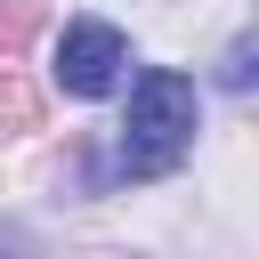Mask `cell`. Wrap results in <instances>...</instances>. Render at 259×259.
I'll use <instances>...</instances> for the list:
<instances>
[{"label":"cell","instance_id":"cell-1","mask_svg":"<svg viewBox=\"0 0 259 259\" xmlns=\"http://www.w3.org/2000/svg\"><path fill=\"white\" fill-rule=\"evenodd\" d=\"M194 146V81L170 65H146L130 81V121H121V170L130 178H162L178 170Z\"/></svg>","mask_w":259,"mask_h":259},{"label":"cell","instance_id":"cell-2","mask_svg":"<svg viewBox=\"0 0 259 259\" xmlns=\"http://www.w3.org/2000/svg\"><path fill=\"white\" fill-rule=\"evenodd\" d=\"M121 65H130V40H121L113 24H97V16L65 24V40H57V81H65L73 97H105V89L121 81Z\"/></svg>","mask_w":259,"mask_h":259},{"label":"cell","instance_id":"cell-3","mask_svg":"<svg viewBox=\"0 0 259 259\" xmlns=\"http://www.w3.org/2000/svg\"><path fill=\"white\" fill-rule=\"evenodd\" d=\"M32 121H40V97H32V81L0 73V138H16V130H32Z\"/></svg>","mask_w":259,"mask_h":259},{"label":"cell","instance_id":"cell-4","mask_svg":"<svg viewBox=\"0 0 259 259\" xmlns=\"http://www.w3.org/2000/svg\"><path fill=\"white\" fill-rule=\"evenodd\" d=\"M32 32H40V8H32V0H0V57L24 49Z\"/></svg>","mask_w":259,"mask_h":259},{"label":"cell","instance_id":"cell-5","mask_svg":"<svg viewBox=\"0 0 259 259\" xmlns=\"http://www.w3.org/2000/svg\"><path fill=\"white\" fill-rule=\"evenodd\" d=\"M251 57H259V40L243 32V40L227 49V65H219V81H227V89H251Z\"/></svg>","mask_w":259,"mask_h":259}]
</instances>
